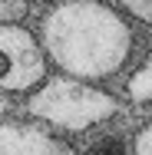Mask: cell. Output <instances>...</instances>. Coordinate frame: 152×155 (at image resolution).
<instances>
[{"label":"cell","mask_w":152,"mask_h":155,"mask_svg":"<svg viewBox=\"0 0 152 155\" xmlns=\"http://www.w3.org/2000/svg\"><path fill=\"white\" fill-rule=\"evenodd\" d=\"M40 43L60 76L103 83L132 56V17L106 0H53L40 20Z\"/></svg>","instance_id":"1"},{"label":"cell","mask_w":152,"mask_h":155,"mask_svg":"<svg viewBox=\"0 0 152 155\" xmlns=\"http://www.w3.org/2000/svg\"><path fill=\"white\" fill-rule=\"evenodd\" d=\"M27 109L43 125H53L63 132H86L93 125L113 119L119 112V99L96 83L50 76L36 93H30Z\"/></svg>","instance_id":"2"},{"label":"cell","mask_w":152,"mask_h":155,"mask_svg":"<svg viewBox=\"0 0 152 155\" xmlns=\"http://www.w3.org/2000/svg\"><path fill=\"white\" fill-rule=\"evenodd\" d=\"M50 79V60L40 33L23 23H0V93L30 96Z\"/></svg>","instance_id":"3"},{"label":"cell","mask_w":152,"mask_h":155,"mask_svg":"<svg viewBox=\"0 0 152 155\" xmlns=\"http://www.w3.org/2000/svg\"><path fill=\"white\" fill-rule=\"evenodd\" d=\"M0 155H79V152L36 122L0 119Z\"/></svg>","instance_id":"4"},{"label":"cell","mask_w":152,"mask_h":155,"mask_svg":"<svg viewBox=\"0 0 152 155\" xmlns=\"http://www.w3.org/2000/svg\"><path fill=\"white\" fill-rule=\"evenodd\" d=\"M126 96L132 102H149L152 99V50H149V56L142 60V66L126 79Z\"/></svg>","instance_id":"5"},{"label":"cell","mask_w":152,"mask_h":155,"mask_svg":"<svg viewBox=\"0 0 152 155\" xmlns=\"http://www.w3.org/2000/svg\"><path fill=\"white\" fill-rule=\"evenodd\" d=\"M113 7H119L122 13H129L132 20H142L152 27V0H106Z\"/></svg>","instance_id":"6"},{"label":"cell","mask_w":152,"mask_h":155,"mask_svg":"<svg viewBox=\"0 0 152 155\" xmlns=\"http://www.w3.org/2000/svg\"><path fill=\"white\" fill-rule=\"evenodd\" d=\"M30 13V0H0V23H23Z\"/></svg>","instance_id":"7"},{"label":"cell","mask_w":152,"mask_h":155,"mask_svg":"<svg viewBox=\"0 0 152 155\" xmlns=\"http://www.w3.org/2000/svg\"><path fill=\"white\" fill-rule=\"evenodd\" d=\"M132 152H136V155H152V122H146L139 132H136V139H132Z\"/></svg>","instance_id":"8"}]
</instances>
